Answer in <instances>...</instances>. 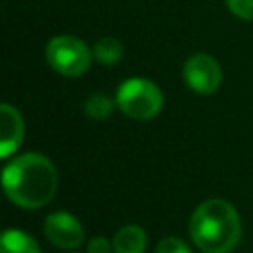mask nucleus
Returning a JSON list of instances; mask_svg holds the SVG:
<instances>
[{
  "mask_svg": "<svg viewBox=\"0 0 253 253\" xmlns=\"http://www.w3.org/2000/svg\"><path fill=\"white\" fill-rule=\"evenodd\" d=\"M190 237L204 253L233 251L241 239L237 210L221 198L202 202L190 217Z\"/></svg>",
  "mask_w": 253,
  "mask_h": 253,
  "instance_id": "f03ea898",
  "label": "nucleus"
},
{
  "mask_svg": "<svg viewBox=\"0 0 253 253\" xmlns=\"http://www.w3.org/2000/svg\"><path fill=\"white\" fill-rule=\"evenodd\" d=\"M184 81L198 95H211L221 83V67L215 57L208 53H196L184 63Z\"/></svg>",
  "mask_w": 253,
  "mask_h": 253,
  "instance_id": "39448f33",
  "label": "nucleus"
},
{
  "mask_svg": "<svg viewBox=\"0 0 253 253\" xmlns=\"http://www.w3.org/2000/svg\"><path fill=\"white\" fill-rule=\"evenodd\" d=\"M154 253H192V251H190V247L182 239H178V237H164L156 245Z\"/></svg>",
  "mask_w": 253,
  "mask_h": 253,
  "instance_id": "f8f14e48",
  "label": "nucleus"
},
{
  "mask_svg": "<svg viewBox=\"0 0 253 253\" xmlns=\"http://www.w3.org/2000/svg\"><path fill=\"white\" fill-rule=\"evenodd\" d=\"M227 8L241 20H253V0H225Z\"/></svg>",
  "mask_w": 253,
  "mask_h": 253,
  "instance_id": "ddd939ff",
  "label": "nucleus"
},
{
  "mask_svg": "<svg viewBox=\"0 0 253 253\" xmlns=\"http://www.w3.org/2000/svg\"><path fill=\"white\" fill-rule=\"evenodd\" d=\"M146 249V233L140 225H125L113 237L115 253H144Z\"/></svg>",
  "mask_w": 253,
  "mask_h": 253,
  "instance_id": "6e6552de",
  "label": "nucleus"
},
{
  "mask_svg": "<svg viewBox=\"0 0 253 253\" xmlns=\"http://www.w3.org/2000/svg\"><path fill=\"white\" fill-rule=\"evenodd\" d=\"M45 237L59 249H75L83 243V225L69 211H51L43 221Z\"/></svg>",
  "mask_w": 253,
  "mask_h": 253,
  "instance_id": "423d86ee",
  "label": "nucleus"
},
{
  "mask_svg": "<svg viewBox=\"0 0 253 253\" xmlns=\"http://www.w3.org/2000/svg\"><path fill=\"white\" fill-rule=\"evenodd\" d=\"M87 253H111V241L107 237H93L87 245Z\"/></svg>",
  "mask_w": 253,
  "mask_h": 253,
  "instance_id": "4468645a",
  "label": "nucleus"
},
{
  "mask_svg": "<svg viewBox=\"0 0 253 253\" xmlns=\"http://www.w3.org/2000/svg\"><path fill=\"white\" fill-rule=\"evenodd\" d=\"M93 55H95L97 61L103 63V65H115V63H119V61L123 59L125 47H123V43H121L117 38H101V40L95 43Z\"/></svg>",
  "mask_w": 253,
  "mask_h": 253,
  "instance_id": "9d476101",
  "label": "nucleus"
},
{
  "mask_svg": "<svg viewBox=\"0 0 253 253\" xmlns=\"http://www.w3.org/2000/svg\"><path fill=\"white\" fill-rule=\"evenodd\" d=\"M115 103L126 117L134 121H148L162 111L164 97L152 81L144 77H130L121 83Z\"/></svg>",
  "mask_w": 253,
  "mask_h": 253,
  "instance_id": "7ed1b4c3",
  "label": "nucleus"
},
{
  "mask_svg": "<svg viewBox=\"0 0 253 253\" xmlns=\"http://www.w3.org/2000/svg\"><path fill=\"white\" fill-rule=\"evenodd\" d=\"M85 115L89 119H95V121H101V119H107L113 111V101L105 95V93H93L87 97L85 105Z\"/></svg>",
  "mask_w": 253,
  "mask_h": 253,
  "instance_id": "9b49d317",
  "label": "nucleus"
},
{
  "mask_svg": "<svg viewBox=\"0 0 253 253\" xmlns=\"http://www.w3.org/2000/svg\"><path fill=\"white\" fill-rule=\"evenodd\" d=\"M93 53L87 43L75 36H55L45 45L47 65L65 77H79L91 65Z\"/></svg>",
  "mask_w": 253,
  "mask_h": 253,
  "instance_id": "20e7f679",
  "label": "nucleus"
},
{
  "mask_svg": "<svg viewBox=\"0 0 253 253\" xmlns=\"http://www.w3.org/2000/svg\"><path fill=\"white\" fill-rule=\"evenodd\" d=\"M0 182L12 204L24 210H40L57 192V170L47 156L26 152L4 166Z\"/></svg>",
  "mask_w": 253,
  "mask_h": 253,
  "instance_id": "f257e3e1",
  "label": "nucleus"
},
{
  "mask_svg": "<svg viewBox=\"0 0 253 253\" xmlns=\"http://www.w3.org/2000/svg\"><path fill=\"white\" fill-rule=\"evenodd\" d=\"M0 253H42L38 241L22 229H4L0 233Z\"/></svg>",
  "mask_w": 253,
  "mask_h": 253,
  "instance_id": "1a4fd4ad",
  "label": "nucleus"
},
{
  "mask_svg": "<svg viewBox=\"0 0 253 253\" xmlns=\"http://www.w3.org/2000/svg\"><path fill=\"white\" fill-rule=\"evenodd\" d=\"M24 140V119L8 103H0V158L12 156Z\"/></svg>",
  "mask_w": 253,
  "mask_h": 253,
  "instance_id": "0eeeda50",
  "label": "nucleus"
}]
</instances>
